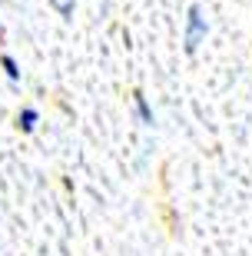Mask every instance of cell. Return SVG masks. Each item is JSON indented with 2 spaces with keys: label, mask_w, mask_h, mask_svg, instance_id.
Returning a JSON list of instances; mask_svg holds the SVG:
<instances>
[{
  "label": "cell",
  "mask_w": 252,
  "mask_h": 256,
  "mask_svg": "<svg viewBox=\"0 0 252 256\" xmlns=\"http://www.w3.org/2000/svg\"><path fill=\"white\" fill-rule=\"evenodd\" d=\"M206 17H203V10L199 7H189V14H186V54H193V50L203 44V37H206Z\"/></svg>",
  "instance_id": "cell-1"
},
{
  "label": "cell",
  "mask_w": 252,
  "mask_h": 256,
  "mask_svg": "<svg viewBox=\"0 0 252 256\" xmlns=\"http://www.w3.org/2000/svg\"><path fill=\"white\" fill-rule=\"evenodd\" d=\"M133 110H136V116H140V124H143V126H153V124H156V116H153L150 100H146V96H143L140 90L133 94Z\"/></svg>",
  "instance_id": "cell-2"
},
{
  "label": "cell",
  "mask_w": 252,
  "mask_h": 256,
  "mask_svg": "<svg viewBox=\"0 0 252 256\" xmlns=\"http://www.w3.org/2000/svg\"><path fill=\"white\" fill-rule=\"evenodd\" d=\"M37 124H40V114L33 110V106H23V110L17 114V126H20L23 133H30V130H33Z\"/></svg>",
  "instance_id": "cell-3"
},
{
  "label": "cell",
  "mask_w": 252,
  "mask_h": 256,
  "mask_svg": "<svg viewBox=\"0 0 252 256\" xmlns=\"http://www.w3.org/2000/svg\"><path fill=\"white\" fill-rule=\"evenodd\" d=\"M0 66H3V74H7L10 84H17V80H20V66H17V60L10 57V54H3V57H0Z\"/></svg>",
  "instance_id": "cell-4"
},
{
  "label": "cell",
  "mask_w": 252,
  "mask_h": 256,
  "mask_svg": "<svg viewBox=\"0 0 252 256\" xmlns=\"http://www.w3.org/2000/svg\"><path fill=\"white\" fill-rule=\"evenodd\" d=\"M50 4H53V10L56 14H60V17H73V0H50Z\"/></svg>",
  "instance_id": "cell-5"
}]
</instances>
